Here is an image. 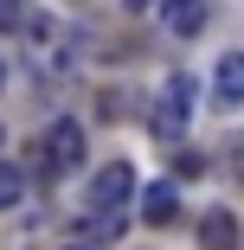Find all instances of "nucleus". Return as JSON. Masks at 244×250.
<instances>
[{
	"label": "nucleus",
	"mask_w": 244,
	"mask_h": 250,
	"mask_svg": "<svg viewBox=\"0 0 244 250\" xmlns=\"http://www.w3.org/2000/svg\"><path fill=\"white\" fill-rule=\"evenodd\" d=\"M84 128L77 122H52V128H45V141H39V154H32V167L45 173V180H65V173H77L84 167Z\"/></svg>",
	"instance_id": "f257e3e1"
},
{
	"label": "nucleus",
	"mask_w": 244,
	"mask_h": 250,
	"mask_svg": "<svg viewBox=\"0 0 244 250\" xmlns=\"http://www.w3.org/2000/svg\"><path fill=\"white\" fill-rule=\"evenodd\" d=\"M186 109H193V77H167L161 103H155V116H148V128H155L161 147H174V141L186 135Z\"/></svg>",
	"instance_id": "f03ea898"
},
{
	"label": "nucleus",
	"mask_w": 244,
	"mask_h": 250,
	"mask_svg": "<svg viewBox=\"0 0 244 250\" xmlns=\"http://www.w3.org/2000/svg\"><path fill=\"white\" fill-rule=\"evenodd\" d=\"M129 199H135V167H129V161L96 167V180H90V206H129Z\"/></svg>",
	"instance_id": "7ed1b4c3"
},
{
	"label": "nucleus",
	"mask_w": 244,
	"mask_h": 250,
	"mask_svg": "<svg viewBox=\"0 0 244 250\" xmlns=\"http://www.w3.org/2000/svg\"><path fill=\"white\" fill-rule=\"evenodd\" d=\"M26 45H32L39 71H58V58H65V26L45 20V13H32V20H26Z\"/></svg>",
	"instance_id": "20e7f679"
},
{
	"label": "nucleus",
	"mask_w": 244,
	"mask_h": 250,
	"mask_svg": "<svg viewBox=\"0 0 244 250\" xmlns=\"http://www.w3.org/2000/svg\"><path fill=\"white\" fill-rule=\"evenodd\" d=\"M212 103H219V109H238V103H244V52H225V58H219Z\"/></svg>",
	"instance_id": "39448f33"
},
{
	"label": "nucleus",
	"mask_w": 244,
	"mask_h": 250,
	"mask_svg": "<svg viewBox=\"0 0 244 250\" xmlns=\"http://www.w3.org/2000/svg\"><path fill=\"white\" fill-rule=\"evenodd\" d=\"M161 26H167L174 39L206 32V0H161Z\"/></svg>",
	"instance_id": "423d86ee"
},
{
	"label": "nucleus",
	"mask_w": 244,
	"mask_h": 250,
	"mask_svg": "<svg viewBox=\"0 0 244 250\" xmlns=\"http://www.w3.org/2000/svg\"><path fill=\"white\" fill-rule=\"evenodd\" d=\"M174 212H180V192H174V180L141 186V218H148V225H174Z\"/></svg>",
	"instance_id": "0eeeda50"
},
{
	"label": "nucleus",
	"mask_w": 244,
	"mask_h": 250,
	"mask_svg": "<svg viewBox=\"0 0 244 250\" xmlns=\"http://www.w3.org/2000/svg\"><path fill=\"white\" fill-rule=\"evenodd\" d=\"M244 237H238V218L231 212H206L200 218V250H238Z\"/></svg>",
	"instance_id": "6e6552de"
},
{
	"label": "nucleus",
	"mask_w": 244,
	"mask_h": 250,
	"mask_svg": "<svg viewBox=\"0 0 244 250\" xmlns=\"http://www.w3.org/2000/svg\"><path fill=\"white\" fill-rule=\"evenodd\" d=\"M20 192H26L20 167H7V161H0V212H7V206H20Z\"/></svg>",
	"instance_id": "1a4fd4ad"
},
{
	"label": "nucleus",
	"mask_w": 244,
	"mask_h": 250,
	"mask_svg": "<svg viewBox=\"0 0 244 250\" xmlns=\"http://www.w3.org/2000/svg\"><path fill=\"white\" fill-rule=\"evenodd\" d=\"M32 13H26V0H0V32H20Z\"/></svg>",
	"instance_id": "9d476101"
},
{
	"label": "nucleus",
	"mask_w": 244,
	"mask_h": 250,
	"mask_svg": "<svg viewBox=\"0 0 244 250\" xmlns=\"http://www.w3.org/2000/svg\"><path fill=\"white\" fill-rule=\"evenodd\" d=\"M0 90H7V64H0Z\"/></svg>",
	"instance_id": "9b49d317"
},
{
	"label": "nucleus",
	"mask_w": 244,
	"mask_h": 250,
	"mask_svg": "<svg viewBox=\"0 0 244 250\" xmlns=\"http://www.w3.org/2000/svg\"><path fill=\"white\" fill-rule=\"evenodd\" d=\"M129 7H148V0H129Z\"/></svg>",
	"instance_id": "f8f14e48"
}]
</instances>
